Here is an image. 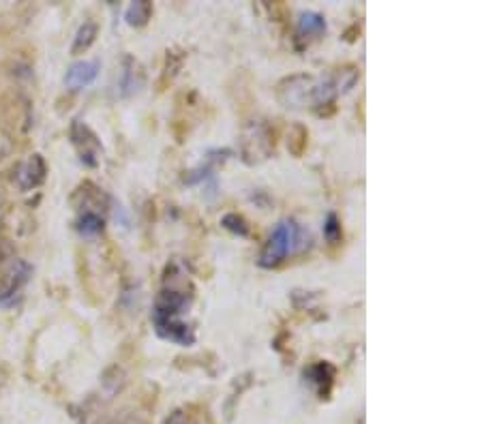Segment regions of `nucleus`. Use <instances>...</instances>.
Returning a JSON list of instances; mask_svg holds the SVG:
<instances>
[{
  "instance_id": "f257e3e1",
  "label": "nucleus",
  "mask_w": 482,
  "mask_h": 424,
  "mask_svg": "<svg viewBox=\"0 0 482 424\" xmlns=\"http://www.w3.org/2000/svg\"><path fill=\"white\" fill-rule=\"evenodd\" d=\"M300 240H302V230L294 221H281L275 227L273 236L268 238L264 251H261L259 264L264 266V268L279 266L289 256V253L300 251L304 246V242H300Z\"/></svg>"
},
{
  "instance_id": "9b49d317",
  "label": "nucleus",
  "mask_w": 482,
  "mask_h": 424,
  "mask_svg": "<svg viewBox=\"0 0 482 424\" xmlns=\"http://www.w3.org/2000/svg\"><path fill=\"white\" fill-rule=\"evenodd\" d=\"M311 377H313V381L318 384L320 395H322V399H324V395H328V392L324 390V384H326V388L330 390V386H332V379H334V369H332L330 364L322 362V364H318V366H313V369H311Z\"/></svg>"
},
{
  "instance_id": "6e6552de",
  "label": "nucleus",
  "mask_w": 482,
  "mask_h": 424,
  "mask_svg": "<svg viewBox=\"0 0 482 424\" xmlns=\"http://www.w3.org/2000/svg\"><path fill=\"white\" fill-rule=\"evenodd\" d=\"M152 15V5L150 3H144V0H140V3H133V5H129L126 13H124V20L129 26H146L148 20Z\"/></svg>"
},
{
  "instance_id": "9d476101",
  "label": "nucleus",
  "mask_w": 482,
  "mask_h": 424,
  "mask_svg": "<svg viewBox=\"0 0 482 424\" xmlns=\"http://www.w3.org/2000/svg\"><path fill=\"white\" fill-rule=\"evenodd\" d=\"M298 30H300V34H306V37H318L326 30V22L320 13H302L300 22H298Z\"/></svg>"
},
{
  "instance_id": "f03ea898",
  "label": "nucleus",
  "mask_w": 482,
  "mask_h": 424,
  "mask_svg": "<svg viewBox=\"0 0 482 424\" xmlns=\"http://www.w3.org/2000/svg\"><path fill=\"white\" fill-rule=\"evenodd\" d=\"M30 266L22 260H18L9 270L7 274L3 277V283H0V305L3 307H13L20 298V291L22 287L28 283V277H30Z\"/></svg>"
},
{
  "instance_id": "f8f14e48",
  "label": "nucleus",
  "mask_w": 482,
  "mask_h": 424,
  "mask_svg": "<svg viewBox=\"0 0 482 424\" xmlns=\"http://www.w3.org/2000/svg\"><path fill=\"white\" fill-rule=\"evenodd\" d=\"M223 225H226L228 230H232V232L240 234V236L249 234V225H247V221H245L240 215H236V212H232V215H226V217H223Z\"/></svg>"
},
{
  "instance_id": "4468645a",
  "label": "nucleus",
  "mask_w": 482,
  "mask_h": 424,
  "mask_svg": "<svg viewBox=\"0 0 482 424\" xmlns=\"http://www.w3.org/2000/svg\"><path fill=\"white\" fill-rule=\"evenodd\" d=\"M165 424H187L185 413H183V411H174V413L167 418V422H165Z\"/></svg>"
},
{
  "instance_id": "423d86ee",
  "label": "nucleus",
  "mask_w": 482,
  "mask_h": 424,
  "mask_svg": "<svg viewBox=\"0 0 482 424\" xmlns=\"http://www.w3.org/2000/svg\"><path fill=\"white\" fill-rule=\"evenodd\" d=\"M142 86V71L140 65L133 58H124V67H122V77H120V88L122 95H133L138 93Z\"/></svg>"
},
{
  "instance_id": "20e7f679",
  "label": "nucleus",
  "mask_w": 482,
  "mask_h": 424,
  "mask_svg": "<svg viewBox=\"0 0 482 424\" xmlns=\"http://www.w3.org/2000/svg\"><path fill=\"white\" fill-rule=\"evenodd\" d=\"M99 69H101L99 60H79L71 65L65 75V86L69 91H82L86 86H91L99 75Z\"/></svg>"
},
{
  "instance_id": "1a4fd4ad",
  "label": "nucleus",
  "mask_w": 482,
  "mask_h": 424,
  "mask_svg": "<svg viewBox=\"0 0 482 424\" xmlns=\"http://www.w3.org/2000/svg\"><path fill=\"white\" fill-rule=\"evenodd\" d=\"M77 232L82 236H97L103 232V217L97 215V212H91V210H86L84 215L79 217L77 221Z\"/></svg>"
},
{
  "instance_id": "ddd939ff",
  "label": "nucleus",
  "mask_w": 482,
  "mask_h": 424,
  "mask_svg": "<svg viewBox=\"0 0 482 424\" xmlns=\"http://www.w3.org/2000/svg\"><path fill=\"white\" fill-rule=\"evenodd\" d=\"M324 234H326V238L330 242H339L341 240V225H339V221H337L334 215H328L326 225H324Z\"/></svg>"
},
{
  "instance_id": "39448f33",
  "label": "nucleus",
  "mask_w": 482,
  "mask_h": 424,
  "mask_svg": "<svg viewBox=\"0 0 482 424\" xmlns=\"http://www.w3.org/2000/svg\"><path fill=\"white\" fill-rule=\"evenodd\" d=\"M71 138H73V144L79 148L82 161H84L86 165L95 167V165H97V157H95L97 152H93L89 146H93L95 150H99V142H97V138L93 135V131H91L86 124H82V122H73V126H71Z\"/></svg>"
},
{
  "instance_id": "7ed1b4c3",
  "label": "nucleus",
  "mask_w": 482,
  "mask_h": 424,
  "mask_svg": "<svg viewBox=\"0 0 482 424\" xmlns=\"http://www.w3.org/2000/svg\"><path fill=\"white\" fill-rule=\"evenodd\" d=\"M46 174H48V167H46L43 157L32 154L18 167L15 183L22 191H30V189H37L43 180H46Z\"/></svg>"
},
{
  "instance_id": "0eeeda50",
  "label": "nucleus",
  "mask_w": 482,
  "mask_h": 424,
  "mask_svg": "<svg viewBox=\"0 0 482 424\" xmlns=\"http://www.w3.org/2000/svg\"><path fill=\"white\" fill-rule=\"evenodd\" d=\"M97 32H99V26L95 22H84L77 32H75V39H73V46H71V54H84L86 50H89L95 39H97Z\"/></svg>"
}]
</instances>
